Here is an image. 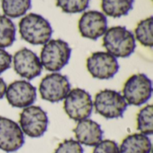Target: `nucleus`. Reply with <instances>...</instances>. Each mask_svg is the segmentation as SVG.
<instances>
[{
  "mask_svg": "<svg viewBox=\"0 0 153 153\" xmlns=\"http://www.w3.org/2000/svg\"><path fill=\"white\" fill-rule=\"evenodd\" d=\"M152 141L143 134L127 135L119 146V153H151Z\"/></svg>",
  "mask_w": 153,
  "mask_h": 153,
  "instance_id": "nucleus-15",
  "label": "nucleus"
},
{
  "mask_svg": "<svg viewBox=\"0 0 153 153\" xmlns=\"http://www.w3.org/2000/svg\"><path fill=\"white\" fill-rule=\"evenodd\" d=\"M54 153H83V148L76 140L67 139L59 143Z\"/></svg>",
  "mask_w": 153,
  "mask_h": 153,
  "instance_id": "nucleus-22",
  "label": "nucleus"
},
{
  "mask_svg": "<svg viewBox=\"0 0 153 153\" xmlns=\"http://www.w3.org/2000/svg\"><path fill=\"white\" fill-rule=\"evenodd\" d=\"M92 153H119V146L113 140H102L94 146Z\"/></svg>",
  "mask_w": 153,
  "mask_h": 153,
  "instance_id": "nucleus-23",
  "label": "nucleus"
},
{
  "mask_svg": "<svg viewBox=\"0 0 153 153\" xmlns=\"http://www.w3.org/2000/svg\"><path fill=\"white\" fill-rule=\"evenodd\" d=\"M12 63L14 72L20 77L28 81L40 75L43 68L37 54L27 48L18 50L12 57Z\"/></svg>",
  "mask_w": 153,
  "mask_h": 153,
  "instance_id": "nucleus-10",
  "label": "nucleus"
},
{
  "mask_svg": "<svg viewBox=\"0 0 153 153\" xmlns=\"http://www.w3.org/2000/svg\"><path fill=\"white\" fill-rule=\"evenodd\" d=\"M2 10L8 18H19L31 7V0H2Z\"/></svg>",
  "mask_w": 153,
  "mask_h": 153,
  "instance_id": "nucleus-17",
  "label": "nucleus"
},
{
  "mask_svg": "<svg viewBox=\"0 0 153 153\" xmlns=\"http://www.w3.org/2000/svg\"><path fill=\"white\" fill-rule=\"evenodd\" d=\"M103 36V47L116 58L129 57L135 50L134 35L125 26L111 27Z\"/></svg>",
  "mask_w": 153,
  "mask_h": 153,
  "instance_id": "nucleus-2",
  "label": "nucleus"
},
{
  "mask_svg": "<svg viewBox=\"0 0 153 153\" xmlns=\"http://www.w3.org/2000/svg\"><path fill=\"white\" fill-rule=\"evenodd\" d=\"M71 91L70 82L65 74L51 73L43 77L39 85V92L42 100L57 103L65 99Z\"/></svg>",
  "mask_w": 153,
  "mask_h": 153,
  "instance_id": "nucleus-8",
  "label": "nucleus"
},
{
  "mask_svg": "<svg viewBox=\"0 0 153 153\" xmlns=\"http://www.w3.org/2000/svg\"><path fill=\"white\" fill-rule=\"evenodd\" d=\"M19 126L23 134L30 138H39L48 130V117L47 112L39 106H29L20 113Z\"/></svg>",
  "mask_w": 153,
  "mask_h": 153,
  "instance_id": "nucleus-7",
  "label": "nucleus"
},
{
  "mask_svg": "<svg viewBox=\"0 0 153 153\" xmlns=\"http://www.w3.org/2000/svg\"><path fill=\"white\" fill-rule=\"evenodd\" d=\"M64 110L74 121L87 119L93 110V100L91 94L83 89L74 88L64 100Z\"/></svg>",
  "mask_w": 153,
  "mask_h": 153,
  "instance_id": "nucleus-6",
  "label": "nucleus"
},
{
  "mask_svg": "<svg viewBox=\"0 0 153 153\" xmlns=\"http://www.w3.org/2000/svg\"><path fill=\"white\" fill-rule=\"evenodd\" d=\"M86 67L93 78L108 80L118 73L119 64L117 59L109 53L98 51L92 53L87 58Z\"/></svg>",
  "mask_w": 153,
  "mask_h": 153,
  "instance_id": "nucleus-9",
  "label": "nucleus"
},
{
  "mask_svg": "<svg viewBox=\"0 0 153 153\" xmlns=\"http://www.w3.org/2000/svg\"><path fill=\"white\" fill-rule=\"evenodd\" d=\"M12 56L4 48H0V74L8 70L12 65Z\"/></svg>",
  "mask_w": 153,
  "mask_h": 153,
  "instance_id": "nucleus-24",
  "label": "nucleus"
},
{
  "mask_svg": "<svg viewBox=\"0 0 153 153\" xmlns=\"http://www.w3.org/2000/svg\"><path fill=\"white\" fill-rule=\"evenodd\" d=\"M7 102L13 108H24L33 105L37 99V89L26 80H17L11 82L5 91Z\"/></svg>",
  "mask_w": 153,
  "mask_h": 153,
  "instance_id": "nucleus-11",
  "label": "nucleus"
},
{
  "mask_svg": "<svg viewBox=\"0 0 153 153\" xmlns=\"http://www.w3.org/2000/svg\"><path fill=\"white\" fill-rule=\"evenodd\" d=\"M153 18L150 16L146 19L142 20L138 22L134 30V38L137 39L143 46L147 48H152Z\"/></svg>",
  "mask_w": 153,
  "mask_h": 153,
  "instance_id": "nucleus-18",
  "label": "nucleus"
},
{
  "mask_svg": "<svg viewBox=\"0 0 153 153\" xmlns=\"http://www.w3.org/2000/svg\"><path fill=\"white\" fill-rule=\"evenodd\" d=\"M134 0H101V9L106 16L120 18L133 9Z\"/></svg>",
  "mask_w": 153,
  "mask_h": 153,
  "instance_id": "nucleus-16",
  "label": "nucleus"
},
{
  "mask_svg": "<svg viewBox=\"0 0 153 153\" xmlns=\"http://www.w3.org/2000/svg\"><path fill=\"white\" fill-rule=\"evenodd\" d=\"M24 134L15 121L0 117V150L4 152H14L24 144Z\"/></svg>",
  "mask_w": 153,
  "mask_h": 153,
  "instance_id": "nucleus-12",
  "label": "nucleus"
},
{
  "mask_svg": "<svg viewBox=\"0 0 153 153\" xmlns=\"http://www.w3.org/2000/svg\"><path fill=\"white\" fill-rule=\"evenodd\" d=\"M16 28L13 21L5 15H0V48L11 47L15 40Z\"/></svg>",
  "mask_w": 153,
  "mask_h": 153,
  "instance_id": "nucleus-19",
  "label": "nucleus"
},
{
  "mask_svg": "<svg viewBox=\"0 0 153 153\" xmlns=\"http://www.w3.org/2000/svg\"><path fill=\"white\" fill-rule=\"evenodd\" d=\"M127 106L126 100L120 92L109 89L99 91L93 100V108L96 112L107 119L122 117Z\"/></svg>",
  "mask_w": 153,
  "mask_h": 153,
  "instance_id": "nucleus-4",
  "label": "nucleus"
},
{
  "mask_svg": "<svg viewBox=\"0 0 153 153\" xmlns=\"http://www.w3.org/2000/svg\"><path fill=\"white\" fill-rule=\"evenodd\" d=\"M76 141L81 145L96 146L103 139V130L97 122L87 118L77 122L74 129Z\"/></svg>",
  "mask_w": 153,
  "mask_h": 153,
  "instance_id": "nucleus-14",
  "label": "nucleus"
},
{
  "mask_svg": "<svg viewBox=\"0 0 153 153\" xmlns=\"http://www.w3.org/2000/svg\"><path fill=\"white\" fill-rule=\"evenodd\" d=\"M6 87H7V85H6L5 82L0 77V100H2L4 97Z\"/></svg>",
  "mask_w": 153,
  "mask_h": 153,
  "instance_id": "nucleus-25",
  "label": "nucleus"
},
{
  "mask_svg": "<svg viewBox=\"0 0 153 153\" xmlns=\"http://www.w3.org/2000/svg\"><path fill=\"white\" fill-rule=\"evenodd\" d=\"M78 29L82 37L96 40L108 30L107 17L103 13L95 10L84 12L79 20Z\"/></svg>",
  "mask_w": 153,
  "mask_h": 153,
  "instance_id": "nucleus-13",
  "label": "nucleus"
},
{
  "mask_svg": "<svg viewBox=\"0 0 153 153\" xmlns=\"http://www.w3.org/2000/svg\"><path fill=\"white\" fill-rule=\"evenodd\" d=\"M137 129L140 134L150 136L153 134V106L152 104L142 108L137 114Z\"/></svg>",
  "mask_w": 153,
  "mask_h": 153,
  "instance_id": "nucleus-20",
  "label": "nucleus"
},
{
  "mask_svg": "<svg viewBox=\"0 0 153 153\" xmlns=\"http://www.w3.org/2000/svg\"><path fill=\"white\" fill-rule=\"evenodd\" d=\"M121 94L127 105L142 106L152 98V82L145 74H134L125 82Z\"/></svg>",
  "mask_w": 153,
  "mask_h": 153,
  "instance_id": "nucleus-5",
  "label": "nucleus"
},
{
  "mask_svg": "<svg viewBox=\"0 0 153 153\" xmlns=\"http://www.w3.org/2000/svg\"><path fill=\"white\" fill-rule=\"evenodd\" d=\"M19 32L23 40L38 46L44 45L51 39L53 29L45 17L30 13L24 15L19 22Z\"/></svg>",
  "mask_w": 153,
  "mask_h": 153,
  "instance_id": "nucleus-1",
  "label": "nucleus"
},
{
  "mask_svg": "<svg viewBox=\"0 0 153 153\" xmlns=\"http://www.w3.org/2000/svg\"><path fill=\"white\" fill-rule=\"evenodd\" d=\"M56 4L65 13H79L89 7L90 0H56Z\"/></svg>",
  "mask_w": 153,
  "mask_h": 153,
  "instance_id": "nucleus-21",
  "label": "nucleus"
},
{
  "mask_svg": "<svg viewBox=\"0 0 153 153\" xmlns=\"http://www.w3.org/2000/svg\"><path fill=\"white\" fill-rule=\"evenodd\" d=\"M72 48L69 44L60 39H50L40 51V63L42 67L51 73H57L62 70L69 62Z\"/></svg>",
  "mask_w": 153,
  "mask_h": 153,
  "instance_id": "nucleus-3",
  "label": "nucleus"
}]
</instances>
